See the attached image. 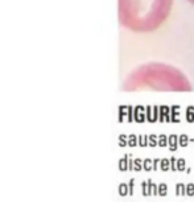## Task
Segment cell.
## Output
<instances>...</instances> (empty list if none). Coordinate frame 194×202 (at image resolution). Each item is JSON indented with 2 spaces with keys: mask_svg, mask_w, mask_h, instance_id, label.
<instances>
[{
  "mask_svg": "<svg viewBox=\"0 0 194 202\" xmlns=\"http://www.w3.org/2000/svg\"><path fill=\"white\" fill-rule=\"evenodd\" d=\"M133 186H135V180L132 178V180L129 181V185H128V188H129V195L133 194Z\"/></svg>",
  "mask_w": 194,
  "mask_h": 202,
  "instance_id": "cell-9",
  "label": "cell"
},
{
  "mask_svg": "<svg viewBox=\"0 0 194 202\" xmlns=\"http://www.w3.org/2000/svg\"><path fill=\"white\" fill-rule=\"evenodd\" d=\"M144 168H145V170H151V168H153L151 165V161L149 160H145L144 161Z\"/></svg>",
  "mask_w": 194,
  "mask_h": 202,
  "instance_id": "cell-12",
  "label": "cell"
},
{
  "mask_svg": "<svg viewBox=\"0 0 194 202\" xmlns=\"http://www.w3.org/2000/svg\"><path fill=\"white\" fill-rule=\"evenodd\" d=\"M125 163H127V160H125V159L120 161V164H119V169L120 170H125V169H127V164H125Z\"/></svg>",
  "mask_w": 194,
  "mask_h": 202,
  "instance_id": "cell-10",
  "label": "cell"
},
{
  "mask_svg": "<svg viewBox=\"0 0 194 202\" xmlns=\"http://www.w3.org/2000/svg\"><path fill=\"white\" fill-rule=\"evenodd\" d=\"M177 169H178V170H184V169H185V161H184V160H180V161H178Z\"/></svg>",
  "mask_w": 194,
  "mask_h": 202,
  "instance_id": "cell-11",
  "label": "cell"
},
{
  "mask_svg": "<svg viewBox=\"0 0 194 202\" xmlns=\"http://www.w3.org/2000/svg\"><path fill=\"white\" fill-rule=\"evenodd\" d=\"M157 185L156 184H153L152 182V195H157Z\"/></svg>",
  "mask_w": 194,
  "mask_h": 202,
  "instance_id": "cell-13",
  "label": "cell"
},
{
  "mask_svg": "<svg viewBox=\"0 0 194 202\" xmlns=\"http://www.w3.org/2000/svg\"><path fill=\"white\" fill-rule=\"evenodd\" d=\"M124 91L154 90V91H192L193 85L178 67L167 62L149 61L135 67L122 85Z\"/></svg>",
  "mask_w": 194,
  "mask_h": 202,
  "instance_id": "cell-1",
  "label": "cell"
},
{
  "mask_svg": "<svg viewBox=\"0 0 194 202\" xmlns=\"http://www.w3.org/2000/svg\"><path fill=\"white\" fill-rule=\"evenodd\" d=\"M172 169H173V170H176V169H177L176 163H174V159H172Z\"/></svg>",
  "mask_w": 194,
  "mask_h": 202,
  "instance_id": "cell-15",
  "label": "cell"
},
{
  "mask_svg": "<svg viewBox=\"0 0 194 202\" xmlns=\"http://www.w3.org/2000/svg\"><path fill=\"white\" fill-rule=\"evenodd\" d=\"M135 169H136V170H140V169H141V165H140V160H136V161H135Z\"/></svg>",
  "mask_w": 194,
  "mask_h": 202,
  "instance_id": "cell-14",
  "label": "cell"
},
{
  "mask_svg": "<svg viewBox=\"0 0 194 202\" xmlns=\"http://www.w3.org/2000/svg\"><path fill=\"white\" fill-rule=\"evenodd\" d=\"M161 169L162 170H168V169H169V161H168V160H162L161 161Z\"/></svg>",
  "mask_w": 194,
  "mask_h": 202,
  "instance_id": "cell-8",
  "label": "cell"
},
{
  "mask_svg": "<svg viewBox=\"0 0 194 202\" xmlns=\"http://www.w3.org/2000/svg\"><path fill=\"white\" fill-rule=\"evenodd\" d=\"M119 194L122 195V197H124V195L129 194V188L127 184H120L119 185Z\"/></svg>",
  "mask_w": 194,
  "mask_h": 202,
  "instance_id": "cell-6",
  "label": "cell"
},
{
  "mask_svg": "<svg viewBox=\"0 0 194 202\" xmlns=\"http://www.w3.org/2000/svg\"><path fill=\"white\" fill-rule=\"evenodd\" d=\"M168 192V186L167 184H160L159 188H157V195H161V197H165Z\"/></svg>",
  "mask_w": 194,
  "mask_h": 202,
  "instance_id": "cell-5",
  "label": "cell"
},
{
  "mask_svg": "<svg viewBox=\"0 0 194 202\" xmlns=\"http://www.w3.org/2000/svg\"><path fill=\"white\" fill-rule=\"evenodd\" d=\"M188 1H189L192 5H194V0H188Z\"/></svg>",
  "mask_w": 194,
  "mask_h": 202,
  "instance_id": "cell-17",
  "label": "cell"
},
{
  "mask_svg": "<svg viewBox=\"0 0 194 202\" xmlns=\"http://www.w3.org/2000/svg\"><path fill=\"white\" fill-rule=\"evenodd\" d=\"M176 194L177 195H186V185L177 184L176 185Z\"/></svg>",
  "mask_w": 194,
  "mask_h": 202,
  "instance_id": "cell-4",
  "label": "cell"
},
{
  "mask_svg": "<svg viewBox=\"0 0 194 202\" xmlns=\"http://www.w3.org/2000/svg\"><path fill=\"white\" fill-rule=\"evenodd\" d=\"M157 163H159V161H154V164H153V169H157Z\"/></svg>",
  "mask_w": 194,
  "mask_h": 202,
  "instance_id": "cell-16",
  "label": "cell"
},
{
  "mask_svg": "<svg viewBox=\"0 0 194 202\" xmlns=\"http://www.w3.org/2000/svg\"><path fill=\"white\" fill-rule=\"evenodd\" d=\"M186 195H189V197H193L194 195V184L186 185Z\"/></svg>",
  "mask_w": 194,
  "mask_h": 202,
  "instance_id": "cell-7",
  "label": "cell"
},
{
  "mask_svg": "<svg viewBox=\"0 0 194 202\" xmlns=\"http://www.w3.org/2000/svg\"><path fill=\"white\" fill-rule=\"evenodd\" d=\"M174 0H118V19L124 29L152 33L165 24Z\"/></svg>",
  "mask_w": 194,
  "mask_h": 202,
  "instance_id": "cell-2",
  "label": "cell"
},
{
  "mask_svg": "<svg viewBox=\"0 0 194 202\" xmlns=\"http://www.w3.org/2000/svg\"><path fill=\"white\" fill-rule=\"evenodd\" d=\"M141 190H143V195H144V197H149V195H152V181L148 180V182H143L141 184Z\"/></svg>",
  "mask_w": 194,
  "mask_h": 202,
  "instance_id": "cell-3",
  "label": "cell"
}]
</instances>
